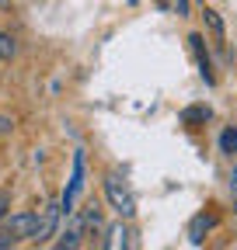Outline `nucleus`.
<instances>
[{"mask_svg":"<svg viewBox=\"0 0 237 250\" xmlns=\"http://www.w3.org/2000/svg\"><path fill=\"white\" fill-rule=\"evenodd\" d=\"M105 198H108V205H112V212L118 219H133L136 215V198H133L129 184L118 174H105Z\"/></svg>","mask_w":237,"mask_h":250,"instance_id":"f257e3e1","label":"nucleus"},{"mask_svg":"<svg viewBox=\"0 0 237 250\" xmlns=\"http://www.w3.org/2000/svg\"><path fill=\"white\" fill-rule=\"evenodd\" d=\"M59 215H63V202H49L46 208H39V223L32 233V243H49L59 229Z\"/></svg>","mask_w":237,"mask_h":250,"instance_id":"f03ea898","label":"nucleus"},{"mask_svg":"<svg viewBox=\"0 0 237 250\" xmlns=\"http://www.w3.org/2000/svg\"><path fill=\"white\" fill-rule=\"evenodd\" d=\"M80 191H84V149H77L73 153V174H70V184H67V191H63V215L67 212H73V205H77V198H80Z\"/></svg>","mask_w":237,"mask_h":250,"instance_id":"7ed1b4c3","label":"nucleus"},{"mask_svg":"<svg viewBox=\"0 0 237 250\" xmlns=\"http://www.w3.org/2000/svg\"><path fill=\"white\" fill-rule=\"evenodd\" d=\"M35 223H39V212H14V215L7 219V226H4V229H11V233L18 236V243H21V240H32Z\"/></svg>","mask_w":237,"mask_h":250,"instance_id":"20e7f679","label":"nucleus"},{"mask_svg":"<svg viewBox=\"0 0 237 250\" xmlns=\"http://www.w3.org/2000/svg\"><path fill=\"white\" fill-rule=\"evenodd\" d=\"M84 233H87V226H84V215H73L70 219V226L63 229V233H59V247H80L84 243Z\"/></svg>","mask_w":237,"mask_h":250,"instance_id":"39448f33","label":"nucleus"},{"mask_svg":"<svg viewBox=\"0 0 237 250\" xmlns=\"http://www.w3.org/2000/svg\"><path fill=\"white\" fill-rule=\"evenodd\" d=\"M213 226H216V215H206V212L195 215V219H192V226H189V240H192V243H202V236L210 233Z\"/></svg>","mask_w":237,"mask_h":250,"instance_id":"423d86ee","label":"nucleus"},{"mask_svg":"<svg viewBox=\"0 0 237 250\" xmlns=\"http://www.w3.org/2000/svg\"><path fill=\"white\" fill-rule=\"evenodd\" d=\"M189 42H192V52H195V59H199L202 77H206V80H213V73H210V56H206V49H202V35H189Z\"/></svg>","mask_w":237,"mask_h":250,"instance_id":"0eeeda50","label":"nucleus"},{"mask_svg":"<svg viewBox=\"0 0 237 250\" xmlns=\"http://www.w3.org/2000/svg\"><path fill=\"white\" fill-rule=\"evenodd\" d=\"M105 247H129V229H126L122 223H115V226L108 229V240H105Z\"/></svg>","mask_w":237,"mask_h":250,"instance_id":"6e6552de","label":"nucleus"},{"mask_svg":"<svg viewBox=\"0 0 237 250\" xmlns=\"http://www.w3.org/2000/svg\"><path fill=\"white\" fill-rule=\"evenodd\" d=\"M80 215H84V226H87V229L101 233V208H98V205H87Z\"/></svg>","mask_w":237,"mask_h":250,"instance_id":"1a4fd4ad","label":"nucleus"},{"mask_svg":"<svg viewBox=\"0 0 237 250\" xmlns=\"http://www.w3.org/2000/svg\"><path fill=\"white\" fill-rule=\"evenodd\" d=\"M220 149H223L227 156L237 153V129H223V132H220Z\"/></svg>","mask_w":237,"mask_h":250,"instance_id":"9d476101","label":"nucleus"},{"mask_svg":"<svg viewBox=\"0 0 237 250\" xmlns=\"http://www.w3.org/2000/svg\"><path fill=\"white\" fill-rule=\"evenodd\" d=\"M14 52H18L14 39L7 35V31H0V59H14Z\"/></svg>","mask_w":237,"mask_h":250,"instance_id":"9b49d317","label":"nucleus"},{"mask_svg":"<svg viewBox=\"0 0 237 250\" xmlns=\"http://www.w3.org/2000/svg\"><path fill=\"white\" fill-rule=\"evenodd\" d=\"M182 118H185V125H199V122L210 118V108H202V104H199V108H189Z\"/></svg>","mask_w":237,"mask_h":250,"instance_id":"f8f14e48","label":"nucleus"},{"mask_svg":"<svg viewBox=\"0 0 237 250\" xmlns=\"http://www.w3.org/2000/svg\"><path fill=\"white\" fill-rule=\"evenodd\" d=\"M202 18H206V21H210V28L216 31V35H223V21L216 18V11H210V7H206V11H202Z\"/></svg>","mask_w":237,"mask_h":250,"instance_id":"ddd939ff","label":"nucleus"},{"mask_svg":"<svg viewBox=\"0 0 237 250\" xmlns=\"http://www.w3.org/2000/svg\"><path fill=\"white\" fill-rule=\"evenodd\" d=\"M18 243V236L11 233V229H0V250H4V247H14Z\"/></svg>","mask_w":237,"mask_h":250,"instance_id":"4468645a","label":"nucleus"},{"mask_svg":"<svg viewBox=\"0 0 237 250\" xmlns=\"http://www.w3.org/2000/svg\"><path fill=\"white\" fill-rule=\"evenodd\" d=\"M174 7H178V14L185 18V14H189V0H174Z\"/></svg>","mask_w":237,"mask_h":250,"instance_id":"2eb2a0df","label":"nucleus"},{"mask_svg":"<svg viewBox=\"0 0 237 250\" xmlns=\"http://www.w3.org/2000/svg\"><path fill=\"white\" fill-rule=\"evenodd\" d=\"M7 205H11V198H7V195H0V219L7 215Z\"/></svg>","mask_w":237,"mask_h":250,"instance_id":"dca6fc26","label":"nucleus"},{"mask_svg":"<svg viewBox=\"0 0 237 250\" xmlns=\"http://www.w3.org/2000/svg\"><path fill=\"white\" fill-rule=\"evenodd\" d=\"M11 125H14L11 118H4V115H0V132H7V129H11Z\"/></svg>","mask_w":237,"mask_h":250,"instance_id":"f3484780","label":"nucleus"},{"mask_svg":"<svg viewBox=\"0 0 237 250\" xmlns=\"http://www.w3.org/2000/svg\"><path fill=\"white\" fill-rule=\"evenodd\" d=\"M234 208H237V184H234Z\"/></svg>","mask_w":237,"mask_h":250,"instance_id":"a211bd4d","label":"nucleus"}]
</instances>
